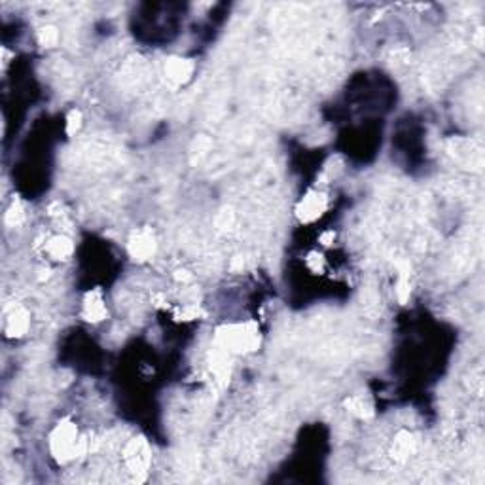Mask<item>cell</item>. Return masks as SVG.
I'll list each match as a JSON object with an SVG mask.
<instances>
[{
  "mask_svg": "<svg viewBox=\"0 0 485 485\" xmlns=\"http://www.w3.org/2000/svg\"><path fill=\"white\" fill-rule=\"evenodd\" d=\"M260 344H262L260 328L252 320L222 325L215 332V347L234 356L254 353V351H258Z\"/></svg>",
  "mask_w": 485,
  "mask_h": 485,
  "instance_id": "6da1fadb",
  "label": "cell"
},
{
  "mask_svg": "<svg viewBox=\"0 0 485 485\" xmlns=\"http://www.w3.org/2000/svg\"><path fill=\"white\" fill-rule=\"evenodd\" d=\"M89 451V440L82 436L78 427L70 419H61L49 432V453L59 465L80 459Z\"/></svg>",
  "mask_w": 485,
  "mask_h": 485,
  "instance_id": "7a4b0ae2",
  "label": "cell"
},
{
  "mask_svg": "<svg viewBox=\"0 0 485 485\" xmlns=\"http://www.w3.org/2000/svg\"><path fill=\"white\" fill-rule=\"evenodd\" d=\"M122 457L125 467H127V472L137 481L146 479L148 468H150V462H152V449H150V443L146 442V438H131L130 442L125 443V448H123Z\"/></svg>",
  "mask_w": 485,
  "mask_h": 485,
  "instance_id": "3957f363",
  "label": "cell"
},
{
  "mask_svg": "<svg viewBox=\"0 0 485 485\" xmlns=\"http://www.w3.org/2000/svg\"><path fill=\"white\" fill-rule=\"evenodd\" d=\"M156 251H158V239L150 227H137L131 232L127 239V252L135 262L139 264L148 262L150 258H154Z\"/></svg>",
  "mask_w": 485,
  "mask_h": 485,
  "instance_id": "277c9868",
  "label": "cell"
},
{
  "mask_svg": "<svg viewBox=\"0 0 485 485\" xmlns=\"http://www.w3.org/2000/svg\"><path fill=\"white\" fill-rule=\"evenodd\" d=\"M328 209V197L319 190L308 191L296 205V218L301 224H313L325 215Z\"/></svg>",
  "mask_w": 485,
  "mask_h": 485,
  "instance_id": "5b68a950",
  "label": "cell"
},
{
  "mask_svg": "<svg viewBox=\"0 0 485 485\" xmlns=\"http://www.w3.org/2000/svg\"><path fill=\"white\" fill-rule=\"evenodd\" d=\"M194 70H196V63L191 59H186V57L172 56L165 59V65H163L165 80L171 87H180L188 84L194 76Z\"/></svg>",
  "mask_w": 485,
  "mask_h": 485,
  "instance_id": "8992f818",
  "label": "cell"
},
{
  "mask_svg": "<svg viewBox=\"0 0 485 485\" xmlns=\"http://www.w3.org/2000/svg\"><path fill=\"white\" fill-rule=\"evenodd\" d=\"M31 326V315L23 306H13L6 311V319H4V332L8 338H23L29 332Z\"/></svg>",
  "mask_w": 485,
  "mask_h": 485,
  "instance_id": "52a82bcc",
  "label": "cell"
},
{
  "mask_svg": "<svg viewBox=\"0 0 485 485\" xmlns=\"http://www.w3.org/2000/svg\"><path fill=\"white\" fill-rule=\"evenodd\" d=\"M106 315H108V309H106L103 292L99 289L87 290L82 300V317L87 322H101L106 319Z\"/></svg>",
  "mask_w": 485,
  "mask_h": 485,
  "instance_id": "ba28073f",
  "label": "cell"
},
{
  "mask_svg": "<svg viewBox=\"0 0 485 485\" xmlns=\"http://www.w3.org/2000/svg\"><path fill=\"white\" fill-rule=\"evenodd\" d=\"M232 358L234 355H229L226 351L218 349L213 345V351L209 353V368L213 375L218 381V385H226L232 375Z\"/></svg>",
  "mask_w": 485,
  "mask_h": 485,
  "instance_id": "9c48e42d",
  "label": "cell"
},
{
  "mask_svg": "<svg viewBox=\"0 0 485 485\" xmlns=\"http://www.w3.org/2000/svg\"><path fill=\"white\" fill-rule=\"evenodd\" d=\"M417 449V440L413 436L410 430H400L398 434L394 436L393 448H391V455L394 461L405 462Z\"/></svg>",
  "mask_w": 485,
  "mask_h": 485,
  "instance_id": "30bf717a",
  "label": "cell"
},
{
  "mask_svg": "<svg viewBox=\"0 0 485 485\" xmlns=\"http://www.w3.org/2000/svg\"><path fill=\"white\" fill-rule=\"evenodd\" d=\"M44 251L51 260H57V262H65L73 256L74 245L73 241L68 239L67 235H53L46 241L44 245Z\"/></svg>",
  "mask_w": 485,
  "mask_h": 485,
  "instance_id": "8fae6325",
  "label": "cell"
},
{
  "mask_svg": "<svg viewBox=\"0 0 485 485\" xmlns=\"http://www.w3.org/2000/svg\"><path fill=\"white\" fill-rule=\"evenodd\" d=\"M344 405L351 415H355L356 419H363V421L372 419L375 413L372 400H370L368 396H364V394H353V396H349V398L345 400Z\"/></svg>",
  "mask_w": 485,
  "mask_h": 485,
  "instance_id": "7c38bea8",
  "label": "cell"
},
{
  "mask_svg": "<svg viewBox=\"0 0 485 485\" xmlns=\"http://www.w3.org/2000/svg\"><path fill=\"white\" fill-rule=\"evenodd\" d=\"M410 277H412V267L405 264V262H400L398 279H396V298H398L402 306L408 303L410 296H412V281H410Z\"/></svg>",
  "mask_w": 485,
  "mask_h": 485,
  "instance_id": "4fadbf2b",
  "label": "cell"
},
{
  "mask_svg": "<svg viewBox=\"0 0 485 485\" xmlns=\"http://www.w3.org/2000/svg\"><path fill=\"white\" fill-rule=\"evenodd\" d=\"M37 38L40 46H44V48H56L57 44H59V31H57V27H53V25H46V27L38 29Z\"/></svg>",
  "mask_w": 485,
  "mask_h": 485,
  "instance_id": "5bb4252c",
  "label": "cell"
},
{
  "mask_svg": "<svg viewBox=\"0 0 485 485\" xmlns=\"http://www.w3.org/2000/svg\"><path fill=\"white\" fill-rule=\"evenodd\" d=\"M25 222V209L19 199H13V203L6 210V224L12 227L21 226Z\"/></svg>",
  "mask_w": 485,
  "mask_h": 485,
  "instance_id": "9a60e30c",
  "label": "cell"
},
{
  "mask_svg": "<svg viewBox=\"0 0 485 485\" xmlns=\"http://www.w3.org/2000/svg\"><path fill=\"white\" fill-rule=\"evenodd\" d=\"M203 309L197 306V303H188L184 308L180 309L177 313L178 320H184V322H190V320H199L203 317Z\"/></svg>",
  "mask_w": 485,
  "mask_h": 485,
  "instance_id": "2e32d148",
  "label": "cell"
},
{
  "mask_svg": "<svg viewBox=\"0 0 485 485\" xmlns=\"http://www.w3.org/2000/svg\"><path fill=\"white\" fill-rule=\"evenodd\" d=\"M82 127V112L80 111H70L67 116V133L74 135L76 131Z\"/></svg>",
  "mask_w": 485,
  "mask_h": 485,
  "instance_id": "e0dca14e",
  "label": "cell"
},
{
  "mask_svg": "<svg viewBox=\"0 0 485 485\" xmlns=\"http://www.w3.org/2000/svg\"><path fill=\"white\" fill-rule=\"evenodd\" d=\"M322 264H325V260H322V256H319L317 252H313V254H309L308 258V265L311 267V270L315 271V273H319V270L322 267Z\"/></svg>",
  "mask_w": 485,
  "mask_h": 485,
  "instance_id": "ac0fdd59",
  "label": "cell"
},
{
  "mask_svg": "<svg viewBox=\"0 0 485 485\" xmlns=\"http://www.w3.org/2000/svg\"><path fill=\"white\" fill-rule=\"evenodd\" d=\"M334 239H336V234H334L332 229H328V232H325V234L320 235V243H322V245H326V246L332 245V243H334Z\"/></svg>",
  "mask_w": 485,
  "mask_h": 485,
  "instance_id": "d6986e66",
  "label": "cell"
},
{
  "mask_svg": "<svg viewBox=\"0 0 485 485\" xmlns=\"http://www.w3.org/2000/svg\"><path fill=\"white\" fill-rule=\"evenodd\" d=\"M175 279H177V281H180V283H190L191 275L186 270H178L177 273H175Z\"/></svg>",
  "mask_w": 485,
  "mask_h": 485,
  "instance_id": "ffe728a7",
  "label": "cell"
}]
</instances>
